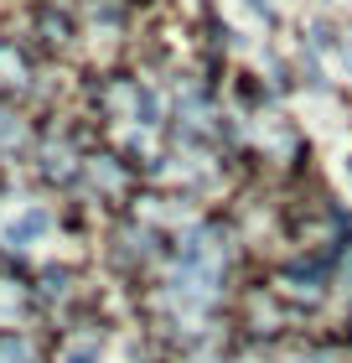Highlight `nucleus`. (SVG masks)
<instances>
[{
  "label": "nucleus",
  "instance_id": "f03ea898",
  "mask_svg": "<svg viewBox=\"0 0 352 363\" xmlns=\"http://www.w3.org/2000/svg\"><path fill=\"white\" fill-rule=\"evenodd\" d=\"M62 363H98V342H73V348L62 353Z\"/></svg>",
  "mask_w": 352,
  "mask_h": 363
},
{
  "label": "nucleus",
  "instance_id": "7ed1b4c3",
  "mask_svg": "<svg viewBox=\"0 0 352 363\" xmlns=\"http://www.w3.org/2000/svg\"><path fill=\"white\" fill-rule=\"evenodd\" d=\"M0 363H26V348L21 342H0Z\"/></svg>",
  "mask_w": 352,
  "mask_h": 363
},
{
  "label": "nucleus",
  "instance_id": "f257e3e1",
  "mask_svg": "<svg viewBox=\"0 0 352 363\" xmlns=\"http://www.w3.org/2000/svg\"><path fill=\"white\" fill-rule=\"evenodd\" d=\"M42 234H47V213H42V208H31V213H21V218L11 223V234H6V239L16 244V250H21V244L42 239Z\"/></svg>",
  "mask_w": 352,
  "mask_h": 363
},
{
  "label": "nucleus",
  "instance_id": "20e7f679",
  "mask_svg": "<svg viewBox=\"0 0 352 363\" xmlns=\"http://www.w3.org/2000/svg\"><path fill=\"white\" fill-rule=\"evenodd\" d=\"M16 135H21V125H16L11 114H0V140H16Z\"/></svg>",
  "mask_w": 352,
  "mask_h": 363
},
{
  "label": "nucleus",
  "instance_id": "39448f33",
  "mask_svg": "<svg viewBox=\"0 0 352 363\" xmlns=\"http://www.w3.org/2000/svg\"><path fill=\"white\" fill-rule=\"evenodd\" d=\"M290 363H327V358H322V353H295Z\"/></svg>",
  "mask_w": 352,
  "mask_h": 363
}]
</instances>
